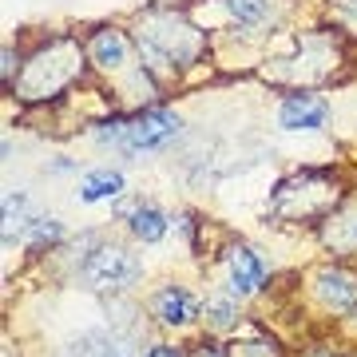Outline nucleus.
<instances>
[{"label":"nucleus","mask_w":357,"mask_h":357,"mask_svg":"<svg viewBox=\"0 0 357 357\" xmlns=\"http://www.w3.org/2000/svg\"><path fill=\"white\" fill-rule=\"evenodd\" d=\"M139 60L167 96L215 72V40L191 13V0H147L128 16Z\"/></svg>","instance_id":"f257e3e1"},{"label":"nucleus","mask_w":357,"mask_h":357,"mask_svg":"<svg viewBox=\"0 0 357 357\" xmlns=\"http://www.w3.org/2000/svg\"><path fill=\"white\" fill-rule=\"evenodd\" d=\"M139 250L143 246L131 243L115 222H100L72 234L40 266L52 286H68L88 298H123V294H139L147 282V258Z\"/></svg>","instance_id":"f03ea898"},{"label":"nucleus","mask_w":357,"mask_h":357,"mask_svg":"<svg viewBox=\"0 0 357 357\" xmlns=\"http://www.w3.org/2000/svg\"><path fill=\"white\" fill-rule=\"evenodd\" d=\"M306 0H191L195 20L215 40V68L227 76L258 72L270 44L298 24Z\"/></svg>","instance_id":"7ed1b4c3"},{"label":"nucleus","mask_w":357,"mask_h":357,"mask_svg":"<svg viewBox=\"0 0 357 357\" xmlns=\"http://www.w3.org/2000/svg\"><path fill=\"white\" fill-rule=\"evenodd\" d=\"M24 44V64L16 72L13 88L4 91L24 115L52 112L68 103L76 91L91 84L88 52H84V32L76 28H44Z\"/></svg>","instance_id":"20e7f679"},{"label":"nucleus","mask_w":357,"mask_h":357,"mask_svg":"<svg viewBox=\"0 0 357 357\" xmlns=\"http://www.w3.org/2000/svg\"><path fill=\"white\" fill-rule=\"evenodd\" d=\"M354 64V44L314 13L310 24L286 28L270 52L262 56L255 76L278 91H302V88H330L342 84V76Z\"/></svg>","instance_id":"39448f33"},{"label":"nucleus","mask_w":357,"mask_h":357,"mask_svg":"<svg viewBox=\"0 0 357 357\" xmlns=\"http://www.w3.org/2000/svg\"><path fill=\"white\" fill-rule=\"evenodd\" d=\"M84 52H88L91 79L107 91L115 112H139L151 103L171 100L167 88L147 72V64L139 60L135 36H131L128 20H100V24L84 28Z\"/></svg>","instance_id":"423d86ee"},{"label":"nucleus","mask_w":357,"mask_h":357,"mask_svg":"<svg viewBox=\"0 0 357 357\" xmlns=\"http://www.w3.org/2000/svg\"><path fill=\"white\" fill-rule=\"evenodd\" d=\"M349 178H345L342 167H294L290 175H282L274 187H270L266 199V222L274 227H294V230H314L326 222V218L337 211V206L349 199Z\"/></svg>","instance_id":"0eeeda50"},{"label":"nucleus","mask_w":357,"mask_h":357,"mask_svg":"<svg viewBox=\"0 0 357 357\" xmlns=\"http://www.w3.org/2000/svg\"><path fill=\"white\" fill-rule=\"evenodd\" d=\"M298 298L306 302L318 321L345 342L357 345V262L342 258H321L298 274Z\"/></svg>","instance_id":"6e6552de"},{"label":"nucleus","mask_w":357,"mask_h":357,"mask_svg":"<svg viewBox=\"0 0 357 357\" xmlns=\"http://www.w3.org/2000/svg\"><path fill=\"white\" fill-rule=\"evenodd\" d=\"M203 274H206V286H218V290L234 294L250 306L258 298H266L274 290V282H278L270 255L258 243L243 238V234H222L215 250H211V258H206Z\"/></svg>","instance_id":"1a4fd4ad"},{"label":"nucleus","mask_w":357,"mask_h":357,"mask_svg":"<svg viewBox=\"0 0 357 357\" xmlns=\"http://www.w3.org/2000/svg\"><path fill=\"white\" fill-rule=\"evenodd\" d=\"M143 310L159 333L195 337L203 330V290L187 278H159L139 294Z\"/></svg>","instance_id":"9d476101"},{"label":"nucleus","mask_w":357,"mask_h":357,"mask_svg":"<svg viewBox=\"0 0 357 357\" xmlns=\"http://www.w3.org/2000/svg\"><path fill=\"white\" fill-rule=\"evenodd\" d=\"M183 135H187V115L178 112L171 100L139 107V112L128 115V139H123L119 163H147V159H159V155H167L171 147H178Z\"/></svg>","instance_id":"9b49d317"},{"label":"nucleus","mask_w":357,"mask_h":357,"mask_svg":"<svg viewBox=\"0 0 357 357\" xmlns=\"http://www.w3.org/2000/svg\"><path fill=\"white\" fill-rule=\"evenodd\" d=\"M155 337H143V333H131L123 326H115L112 318H100L88 321V326H76V330L52 342L44 349V357H143V349L151 345Z\"/></svg>","instance_id":"f8f14e48"},{"label":"nucleus","mask_w":357,"mask_h":357,"mask_svg":"<svg viewBox=\"0 0 357 357\" xmlns=\"http://www.w3.org/2000/svg\"><path fill=\"white\" fill-rule=\"evenodd\" d=\"M333 119V100L326 88L278 91L274 103V128L282 135H321Z\"/></svg>","instance_id":"ddd939ff"},{"label":"nucleus","mask_w":357,"mask_h":357,"mask_svg":"<svg viewBox=\"0 0 357 357\" xmlns=\"http://www.w3.org/2000/svg\"><path fill=\"white\" fill-rule=\"evenodd\" d=\"M131 191V178H128V167L123 163H100V167H88L84 175L76 178V206H112L115 199H123Z\"/></svg>","instance_id":"4468645a"},{"label":"nucleus","mask_w":357,"mask_h":357,"mask_svg":"<svg viewBox=\"0 0 357 357\" xmlns=\"http://www.w3.org/2000/svg\"><path fill=\"white\" fill-rule=\"evenodd\" d=\"M314 243H318L330 258L357 262V191H349V199L314 230Z\"/></svg>","instance_id":"2eb2a0df"},{"label":"nucleus","mask_w":357,"mask_h":357,"mask_svg":"<svg viewBox=\"0 0 357 357\" xmlns=\"http://www.w3.org/2000/svg\"><path fill=\"white\" fill-rule=\"evenodd\" d=\"M250 302L234 298V294L218 290V286H203V333L215 337H234L238 330L250 326Z\"/></svg>","instance_id":"dca6fc26"},{"label":"nucleus","mask_w":357,"mask_h":357,"mask_svg":"<svg viewBox=\"0 0 357 357\" xmlns=\"http://www.w3.org/2000/svg\"><path fill=\"white\" fill-rule=\"evenodd\" d=\"M119 230H123L135 246L155 250V246H163L167 238H171V211H167L163 203L147 199V195H135V206H131V215L119 222Z\"/></svg>","instance_id":"f3484780"},{"label":"nucleus","mask_w":357,"mask_h":357,"mask_svg":"<svg viewBox=\"0 0 357 357\" xmlns=\"http://www.w3.org/2000/svg\"><path fill=\"white\" fill-rule=\"evenodd\" d=\"M72 238V230L60 215H52V211H36V215L28 218L24 227V238H20V255L28 262H48L60 246Z\"/></svg>","instance_id":"a211bd4d"},{"label":"nucleus","mask_w":357,"mask_h":357,"mask_svg":"<svg viewBox=\"0 0 357 357\" xmlns=\"http://www.w3.org/2000/svg\"><path fill=\"white\" fill-rule=\"evenodd\" d=\"M36 211L40 206L32 203V191H24V187H8L4 191V199H0V246H4L8 258H13V250H20L24 227Z\"/></svg>","instance_id":"6ab92c4d"},{"label":"nucleus","mask_w":357,"mask_h":357,"mask_svg":"<svg viewBox=\"0 0 357 357\" xmlns=\"http://www.w3.org/2000/svg\"><path fill=\"white\" fill-rule=\"evenodd\" d=\"M227 342H230V354L234 357H286L290 354L286 342H282L270 326H262V321H250L246 330H238L234 337H227Z\"/></svg>","instance_id":"aec40b11"},{"label":"nucleus","mask_w":357,"mask_h":357,"mask_svg":"<svg viewBox=\"0 0 357 357\" xmlns=\"http://www.w3.org/2000/svg\"><path fill=\"white\" fill-rule=\"evenodd\" d=\"M318 16L321 20H330L349 44H357V0H321Z\"/></svg>","instance_id":"412c9836"},{"label":"nucleus","mask_w":357,"mask_h":357,"mask_svg":"<svg viewBox=\"0 0 357 357\" xmlns=\"http://www.w3.org/2000/svg\"><path fill=\"white\" fill-rule=\"evenodd\" d=\"M294 357H357V345L337 337V333H318L306 345H298Z\"/></svg>","instance_id":"4be33fe9"},{"label":"nucleus","mask_w":357,"mask_h":357,"mask_svg":"<svg viewBox=\"0 0 357 357\" xmlns=\"http://www.w3.org/2000/svg\"><path fill=\"white\" fill-rule=\"evenodd\" d=\"M20 64H24V44L20 40H4V48H0V88L4 91L13 88Z\"/></svg>","instance_id":"5701e85b"},{"label":"nucleus","mask_w":357,"mask_h":357,"mask_svg":"<svg viewBox=\"0 0 357 357\" xmlns=\"http://www.w3.org/2000/svg\"><path fill=\"white\" fill-rule=\"evenodd\" d=\"M191 357H234L230 354V342L227 337H215V333H195L191 337Z\"/></svg>","instance_id":"b1692460"},{"label":"nucleus","mask_w":357,"mask_h":357,"mask_svg":"<svg viewBox=\"0 0 357 357\" xmlns=\"http://www.w3.org/2000/svg\"><path fill=\"white\" fill-rule=\"evenodd\" d=\"M143 357H191V342H183V337H155L147 349H143Z\"/></svg>","instance_id":"393cba45"},{"label":"nucleus","mask_w":357,"mask_h":357,"mask_svg":"<svg viewBox=\"0 0 357 357\" xmlns=\"http://www.w3.org/2000/svg\"><path fill=\"white\" fill-rule=\"evenodd\" d=\"M88 167L79 163V159H72V155H52L48 163H44V175H52V178H64V175H84Z\"/></svg>","instance_id":"a878e982"},{"label":"nucleus","mask_w":357,"mask_h":357,"mask_svg":"<svg viewBox=\"0 0 357 357\" xmlns=\"http://www.w3.org/2000/svg\"><path fill=\"white\" fill-rule=\"evenodd\" d=\"M0 357H24L20 342H13V333H8V330H4V345H0Z\"/></svg>","instance_id":"bb28decb"}]
</instances>
